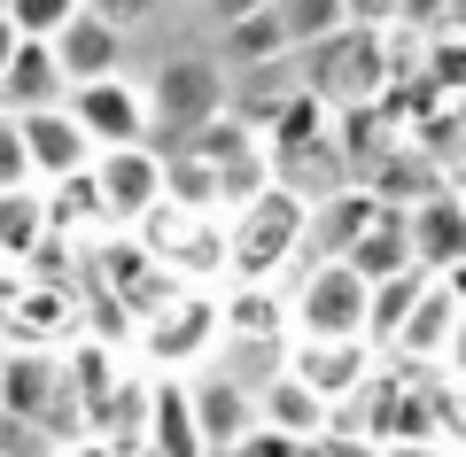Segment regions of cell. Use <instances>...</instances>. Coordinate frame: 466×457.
I'll return each instance as SVG.
<instances>
[{"label":"cell","instance_id":"cell-21","mask_svg":"<svg viewBox=\"0 0 466 457\" xmlns=\"http://www.w3.org/2000/svg\"><path fill=\"white\" fill-rule=\"evenodd\" d=\"M288 47V24H280V0L265 8H226V63H249V70H272Z\"/></svg>","mask_w":466,"mask_h":457},{"label":"cell","instance_id":"cell-9","mask_svg":"<svg viewBox=\"0 0 466 457\" xmlns=\"http://www.w3.org/2000/svg\"><path fill=\"white\" fill-rule=\"evenodd\" d=\"M94 186H101V202H109V225L140 233L164 210V147H116V155H101Z\"/></svg>","mask_w":466,"mask_h":457},{"label":"cell","instance_id":"cell-15","mask_svg":"<svg viewBox=\"0 0 466 457\" xmlns=\"http://www.w3.org/2000/svg\"><path fill=\"white\" fill-rule=\"evenodd\" d=\"M47 109H70V78H63V55L24 39V55L0 70V116H47Z\"/></svg>","mask_w":466,"mask_h":457},{"label":"cell","instance_id":"cell-33","mask_svg":"<svg viewBox=\"0 0 466 457\" xmlns=\"http://www.w3.org/2000/svg\"><path fill=\"white\" fill-rule=\"evenodd\" d=\"M459 457H466V450H459Z\"/></svg>","mask_w":466,"mask_h":457},{"label":"cell","instance_id":"cell-30","mask_svg":"<svg viewBox=\"0 0 466 457\" xmlns=\"http://www.w3.org/2000/svg\"><path fill=\"white\" fill-rule=\"evenodd\" d=\"M16 55H24V32H16V16H8V0H0V70L16 63Z\"/></svg>","mask_w":466,"mask_h":457},{"label":"cell","instance_id":"cell-32","mask_svg":"<svg viewBox=\"0 0 466 457\" xmlns=\"http://www.w3.org/2000/svg\"><path fill=\"white\" fill-rule=\"evenodd\" d=\"M133 457H156V450H133Z\"/></svg>","mask_w":466,"mask_h":457},{"label":"cell","instance_id":"cell-3","mask_svg":"<svg viewBox=\"0 0 466 457\" xmlns=\"http://www.w3.org/2000/svg\"><path fill=\"white\" fill-rule=\"evenodd\" d=\"M140 85H148L156 140H171V147L202 140L218 116H233V78L210 63V55H171V63H156V78H140Z\"/></svg>","mask_w":466,"mask_h":457},{"label":"cell","instance_id":"cell-10","mask_svg":"<svg viewBox=\"0 0 466 457\" xmlns=\"http://www.w3.org/2000/svg\"><path fill=\"white\" fill-rule=\"evenodd\" d=\"M288 373L342 419L358 403V388L373 380V342H288Z\"/></svg>","mask_w":466,"mask_h":457},{"label":"cell","instance_id":"cell-17","mask_svg":"<svg viewBox=\"0 0 466 457\" xmlns=\"http://www.w3.org/2000/svg\"><path fill=\"white\" fill-rule=\"evenodd\" d=\"M459 326H466L459 294H451L443 279H428V287H420V303H412V318L397 326V342H389V349H397L404 364H435L451 342H459Z\"/></svg>","mask_w":466,"mask_h":457},{"label":"cell","instance_id":"cell-19","mask_svg":"<svg viewBox=\"0 0 466 457\" xmlns=\"http://www.w3.org/2000/svg\"><path fill=\"white\" fill-rule=\"evenodd\" d=\"M350 272L366 279V287H397V279H412L420 263H412V225H404V210H389L381 202V217H373V233L358 248H350Z\"/></svg>","mask_w":466,"mask_h":457},{"label":"cell","instance_id":"cell-25","mask_svg":"<svg viewBox=\"0 0 466 457\" xmlns=\"http://www.w3.org/2000/svg\"><path fill=\"white\" fill-rule=\"evenodd\" d=\"M24 186H39L32 147H24V124H16V116H0V194H24Z\"/></svg>","mask_w":466,"mask_h":457},{"label":"cell","instance_id":"cell-26","mask_svg":"<svg viewBox=\"0 0 466 457\" xmlns=\"http://www.w3.org/2000/svg\"><path fill=\"white\" fill-rule=\"evenodd\" d=\"M0 457H63V442H55L47 426L8 419V411H0Z\"/></svg>","mask_w":466,"mask_h":457},{"label":"cell","instance_id":"cell-16","mask_svg":"<svg viewBox=\"0 0 466 457\" xmlns=\"http://www.w3.org/2000/svg\"><path fill=\"white\" fill-rule=\"evenodd\" d=\"M257 426H272V434H288V442H319V434H334V411L280 364V373L257 380Z\"/></svg>","mask_w":466,"mask_h":457},{"label":"cell","instance_id":"cell-24","mask_svg":"<svg viewBox=\"0 0 466 457\" xmlns=\"http://www.w3.org/2000/svg\"><path fill=\"white\" fill-rule=\"evenodd\" d=\"M420 287H428V272H412V279H397V287H373V326H366V342H397V326L412 318V303H420Z\"/></svg>","mask_w":466,"mask_h":457},{"label":"cell","instance_id":"cell-27","mask_svg":"<svg viewBox=\"0 0 466 457\" xmlns=\"http://www.w3.org/2000/svg\"><path fill=\"white\" fill-rule=\"evenodd\" d=\"M226 457H303V442H288V434H272V426H249V434L233 442Z\"/></svg>","mask_w":466,"mask_h":457},{"label":"cell","instance_id":"cell-5","mask_svg":"<svg viewBox=\"0 0 466 457\" xmlns=\"http://www.w3.org/2000/svg\"><path fill=\"white\" fill-rule=\"evenodd\" d=\"M133 342H140V357L156 364V380H187V373H202V357H210L218 342H226V303L179 287L156 318L133 326Z\"/></svg>","mask_w":466,"mask_h":457},{"label":"cell","instance_id":"cell-8","mask_svg":"<svg viewBox=\"0 0 466 457\" xmlns=\"http://www.w3.org/2000/svg\"><path fill=\"white\" fill-rule=\"evenodd\" d=\"M70 116L86 124V140L101 155L116 147H156V124H148V85L140 78H101V85H78L70 94Z\"/></svg>","mask_w":466,"mask_h":457},{"label":"cell","instance_id":"cell-4","mask_svg":"<svg viewBox=\"0 0 466 457\" xmlns=\"http://www.w3.org/2000/svg\"><path fill=\"white\" fill-rule=\"evenodd\" d=\"M373 287L350 263H303L288 279V333L296 342H366Z\"/></svg>","mask_w":466,"mask_h":457},{"label":"cell","instance_id":"cell-31","mask_svg":"<svg viewBox=\"0 0 466 457\" xmlns=\"http://www.w3.org/2000/svg\"><path fill=\"white\" fill-rule=\"evenodd\" d=\"M63 457H116V450H109V442H94V434H86V442H70Z\"/></svg>","mask_w":466,"mask_h":457},{"label":"cell","instance_id":"cell-18","mask_svg":"<svg viewBox=\"0 0 466 457\" xmlns=\"http://www.w3.org/2000/svg\"><path fill=\"white\" fill-rule=\"evenodd\" d=\"M226 342L233 349H265V357H288V287H233L226 294Z\"/></svg>","mask_w":466,"mask_h":457},{"label":"cell","instance_id":"cell-11","mask_svg":"<svg viewBox=\"0 0 466 457\" xmlns=\"http://www.w3.org/2000/svg\"><path fill=\"white\" fill-rule=\"evenodd\" d=\"M373 217H381V202L366 194V186H334V194H311V225H303V263H342L350 248L373 233ZM296 263V272H303Z\"/></svg>","mask_w":466,"mask_h":457},{"label":"cell","instance_id":"cell-28","mask_svg":"<svg viewBox=\"0 0 466 457\" xmlns=\"http://www.w3.org/2000/svg\"><path fill=\"white\" fill-rule=\"evenodd\" d=\"M303 457H381V450H373V442H358V434H342V426H334V434L303 442Z\"/></svg>","mask_w":466,"mask_h":457},{"label":"cell","instance_id":"cell-12","mask_svg":"<svg viewBox=\"0 0 466 457\" xmlns=\"http://www.w3.org/2000/svg\"><path fill=\"white\" fill-rule=\"evenodd\" d=\"M187 395H195V419H202V442H210V457H226L233 442L257 426V388H249V380H233V373H218V364L187 373Z\"/></svg>","mask_w":466,"mask_h":457},{"label":"cell","instance_id":"cell-20","mask_svg":"<svg viewBox=\"0 0 466 457\" xmlns=\"http://www.w3.org/2000/svg\"><path fill=\"white\" fill-rule=\"evenodd\" d=\"M148 450H156V457H210V442H202V419H195V395H187V380H156Z\"/></svg>","mask_w":466,"mask_h":457},{"label":"cell","instance_id":"cell-29","mask_svg":"<svg viewBox=\"0 0 466 457\" xmlns=\"http://www.w3.org/2000/svg\"><path fill=\"white\" fill-rule=\"evenodd\" d=\"M381 457H459L451 442H381Z\"/></svg>","mask_w":466,"mask_h":457},{"label":"cell","instance_id":"cell-14","mask_svg":"<svg viewBox=\"0 0 466 457\" xmlns=\"http://www.w3.org/2000/svg\"><path fill=\"white\" fill-rule=\"evenodd\" d=\"M404 225H412V263L428 279H443V272H459V263H466V202L451 194V186H435L428 202H412Z\"/></svg>","mask_w":466,"mask_h":457},{"label":"cell","instance_id":"cell-13","mask_svg":"<svg viewBox=\"0 0 466 457\" xmlns=\"http://www.w3.org/2000/svg\"><path fill=\"white\" fill-rule=\"evenodd\" d=\"M24 124V147H32V171L39 186H63V179H86L101 164V147L86 140V124L70 109H47V116H16Z\"/></svg>","mask_w":466,"mask_h":457},{"label":"cell","instance_id":"cell-6","mask_svg":"<svg viewBox=\"0 0 466 457\" xmlns=\"http://www.w3.org/2000/svg\"><path fill=\"white\" fill-rule=\"evenodd\" d=\"M381 32H389V24H350L342 39H327V47L311 55V78H303V85H311L334 116L373 109V94L389 85V47H381Z\"/></svg>","mask_w":466,"mask_h":457},{"label":"cell","instance_id":"cell-22","mask_svg":"<svg viewBox=\"0 0 466 457\" xmlns=\"http://www.w3.org/2000/svg\"><path fill=\"white\" fill-rule=\"evenodd\" d=\"M39 194H47V233H55V241H78V233H101V241H109V233H116L94 171H86V179H63V186H39Z\"/></svg>","mask_w":466,"mask_h":457},{"label":"cell","instance_id":"cell-23","mask_svg":"<svg viewBox=\"0 0 466 457\" xmlns=\"http://www.w3.org/2000/svg\"><path fill=\"white\" fill-rule=\"evenodd\" d=\"M39 241H47V194H39V186L0 194V263H8V272H24Z\"/></svg>","mask_w":466,"mask_h":457},{"label":"cell","instance_id":"cell-7","mask_svg":"<svg viewBox=\"0 0 466 457\" xmlns=\"http://www.w3.org/2000/svg\"><path fill=\"white\" fill-rule=\"evenodd\" d=\"M133 16L140 8H116V0H78L70 32L55 39L70 94H78V85H101V78H125V32H133Z\"/></svg>","mask_w":466,"mask_h":457},{"label":"cell","instance_id":"cell-1","mask_svg":"<svg viewBox=\"0 0 466 457\" xmlns=\"http://www.w3.org/2000/svg\"><path fill=\"white\" fill-rule=\"evenodd\" d=\"M303 225H311V202L272 179L257 202H241V210L226 217V272L241 279V287H280V279H296Z\"/></svg>","mask_w":466,"mask_h":457},{"label":"cell","instance_id":"cell-2","mask_svg":"<svg viewBox=\"0 0 466 457\" xmlns=\"http://www.w3.org/2000/svg\"><path fill=\"white\" fill-rule=\"evenodd\" d=\"M0 411L8 419H32L47 426L55 442H86V403L70 388V349H0Z\"/></svg>","mask_w":466,"mask_h":457}]
</instances>
